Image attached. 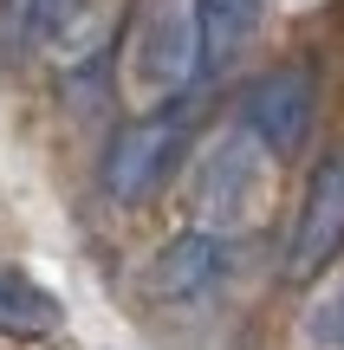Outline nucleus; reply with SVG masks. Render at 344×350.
<instances>
[{
    "label": "nucleus",
    "mask_w": 344,
    "mask_h": 350,
    "mask_svg": "<svg viewBox=\"0 0 344 350\" xmlns=\"http://www.w3.org/2000/svg\"><path fill=\"white\" fill-rule=\"evenodd\" d=\"M202 78V39H195L189 0H143L137 33H130V91L143 104H169Z\"/></svg>",
    "instance_id": "1"
},
{
    "label": "nucleus",
    "mask_w": 344,
    "mask_h": 350,
    "mask_svg": "<svg viewBox=\"0 0 344 350\" xmlns=\"http://www.w3.org/2000/svg\"><path fill=\"white\" fill-rule=\"evenodd\" d=\"M182 143H189V111H169L156 104L150 117H137L130 130H117L111 150H104V195L111 201H143L169 169H176Z\"/></svg>",
    "instance_id": "2"
},
{
    "label": "nucleus",
    "mask_w": 344,
    "mask_h": 350,
    "mask_svg": "<svg viewBox=\"0 0 344 350\" xmlns=\"http://www.w3.org/2000/svg\"><path fill=\"white\" fill-rule=\"evenodd\" d=\"M312 111H319L312 65H280V72H267V78L247 85V98H241V130L273 156V163H286V156L306 150Z\"/></svg>",
    "instance_id": "3"
},
{
    "label": "nucleus",
    "mask_w": 344,
    "mask_h": 350,
    "mask_svg": "<svg viewBox=\"0 0 344 350\" xmlns=\"http://www.w3.org/2000/svg\"><path fill=\"white\" fill-rule=\"evenodd\" d=\"M338 247H344V150H332L306 182V201H299V221H293V247H286V279L293 286L319 279L338 260Z\"/></svg>",
    "instance_id": "4"
},
{
    "label": "nucleus",
    "mask_w": 344,
    "mask_h": 350,
    "mask_svg": "<svg viewBox=\"0 0 344 350\" xmlns=\"http://www.w3.org/2000/svg\"><path fill=\"white\" fill-rule=\"evenodd\" d=\"M267 163H273V156L260 150L247 130H228V137L208 150L202 182H195V201H202V214H215L221 227L247 221V208H254V195H260V175H267Z\"/></svg>",
    "instance_id": "5"
},
{
    "label": "nucleus",
    "mask_w": 344,
    "mask_h": 350,
    "mask_svg": "<svg viewBox=\"0 0 344 350\" xmlns=\"http://www.w3.org/2000/svg\"><path fill=\"white\" fill-rule=\"evenodd\" d=\"M228 234H208V227H195V234H176L163 253H156V292L163 299H195V292H208L221 273H228Z\"/></svg>",
    "instance_id": "6"
},
{
    "label": "nucleus",
    "mask_w": 344,
    "mask_h": 350,
    "mask_svg": "<svg viewBox=\"0 0 344 350\" xmlns=\"http://www.w3.org/2000/svg\"><path fill=\"white\" fill-rule=\"evenodd\" d=\"M189 7H195V39H202V78H221L254 39L260 0H189Z\"/></svg>",
    "instance_id": "7"
},
{
    "label": "nucleus",
    "mask_w": 344,
    "mask_h": 350,
    "mask_svg": "<svg viewBox=\"0 0 344 350\" xmlns=\"http://www.w3.org/2000/svg\"><path fill=\"white\" fill-rule=\"evenodd\" d=\"M59 325V299L39 279H26L20 266H0V331L7 338H39Z\"/></svg>",
    "instance_id": "8"
},
{
    "label": "nucleus",
    "mask_w": 344,
    "mask_h": 350,
    "mask_svg": "<svg viewBox=\"0 0 344 350\" xmlns=\"http://www.w3.org/2000/svg\"><path fill=\"white\" fill-rule=\"evenodd\" d=\"M299 344H306V350H344V279L306 305V318H299Z\"/></svg>",
    "instance_id": "9"
}]
</instances>
